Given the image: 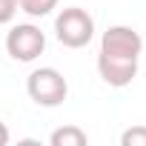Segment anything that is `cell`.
Listing matches in <instances>:
<instances>
[{
    "mask_svg": "<svg viewBox=\"0 0 146 146\" xmlns=\"http://www.w3.org/2000/svg\"><path fill=\"white\" fill-rule=\"evenodd\" d=\"M49 143L52 146H86L89 137H86V132L80 126H60V129L52 132Z\"/></svg>",
    "mask_w": 146,
    "mask_h": 146,
    "instance_id": "8992f818",
    "label": "cell"
},
{
    "mask_svg": "<svg viewBox=\"0 0 146 146\" xmlns=\"http://www.w3.org/2000/svg\"><path fill=\"white\" fill-rule=\"evenodd\" d=\"M17 0H0V26L3 23H12L15 20V15H17Z\"/></svg>",
    "mask_w": 146,
    "mask_h": 146,
    "instance_id": "9c48e42d",
    "label": "cell"
},
{
    "mask_svg": "<svg viewBox=\"0 0 146 146\" xmlns=\"http://www.w3.org/2000/svg\"><path fill=\"white\" fill-rule=\"evenodd\" d=\"M46 49V35L32 26V23H17L9 35H6V52L17 60V63H32L43 54Z\"/></svg>",
    "mask_w": 146,
    "mask_h": 146,
    "instance_id": "3957f363",
    "label": "cell"
},
{
    "mask_svg": "<svg viewBox=\"0 0 146 146\" xmlns=\"http://www.w3.org/2000/svg\"><path fill=\"white\" fill-rule=\"evenodd\" d=\"M54 35L66 49H83L95 37V20L80 6L60 9V15L54 17Z\"/></svg>",
    "mask_w": 146,
    "mask_h": 146,
    "instance_id": "6da1fadb",
    "label": "cell"
},
{
    "mask_svg": "<svg viewBox=\"0 0 146 146\" xmlns=\"http://www.w3.org/2000/svg\"><path fill=\"white\" fill-rule=\"evenodd\" d=\"M26 92H29V98H32L37 106L54 109V106H60V103L66 100V95H69V83H66V78L60 75L57 69L43 66V69H35L32 75H29V80H26Z\"/></svg>",
    "mask_w": 146,
    "mask_h": 146,
    "instance_id": "7a4b0ae2",
    "label": "cell"
},
{
    "mask_svg": "<svg viewBox=\"0 0 146 146\" xmlns=\"http://www.w3.org/2000/svg\"><path fill=\"white\" fill-rule=\"evenodd\" d=\"M98 72H100L103 83H109L115 89H123V86H129L137 78V60L135 57H120V54L100 52L98 54Z\"/></svg>",
    "mask_w": 146,
    "mask_h": 146,
    "instance_id": "5b68a950",
    "label": "cell"
},
{
    "mask_svg": "<svg viewBox=\"0 0 146 146\" xmlns=\"http://www.w3.org/2000/svg\"><path fill=\"white\" fill-rule=\"evenodd\" d=\"M100 52L106 54H120V57H140L143 52V37L132 26H109L100 37Z\"/></svg>",
    "mask_w": 146,
    "mask_h": 146,
    "instance_id": "277c9868",
    "label": "cell"
},
{
    "mask_svg": "<svg viewBox=\"0 0 146 146\" xmlns=\"http://www.w3.org/2000/svg\"><path fill=\"white\" fill-rule=\"evenodd\" d=\"M120 146H146V126H132L120 135Z\"/></svg>",
    "mask_w": 146,
    "mask_h": 146,
    "instance_id": "ba28073f",
    "label": "cell"
},
{
    "mask_svg": "<svg viewBox=\"0 0 146 146\" xmlns=\"http://www.w3.org/2000/svg\"><path fill=\"white\" fill-rule=\"evenodd\" d=\"M9 143V129H6V123L0 120V146H6Z\"/></svg>",
    "mask_w": 146,
    "mask_h": 146,
    "instance_id": "30bf717a",
    "label": "cell"
},
{
    "mask_svg": "<svg viewBox=\"0 0 146 146\" xmlns=\"http://www.w3.org/2000/svg\"><path fill=\"white\" fill-rule=\"evenodd\" d=\"M17 6L29 17H46L52 15V9H57V0H17Z\"/></svg>",
    "mask_w": 146,
    "mask_h": 146,
    "instance_id": "52a82bcc",
    "label": "cell"
}]
</instances>
